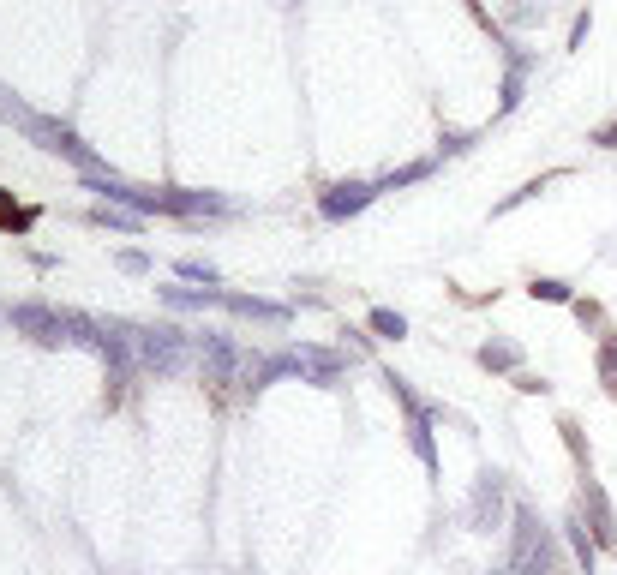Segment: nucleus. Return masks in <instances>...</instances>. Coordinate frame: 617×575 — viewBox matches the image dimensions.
<instances>
[{"instance_id":"nucleus-1","label":"nucleus","mask_w":617,"mask_h":575,"mask_svg":"<svg viewBox=\"0 0 617 575\" xmlns=\"http://www.w3.org/2000/svg\"><path fill=\"white\" fill-rule=\"evenodd\" d=\"M600 144H617V126H606V132H600Z\"/></svg>"}]
</instances>
